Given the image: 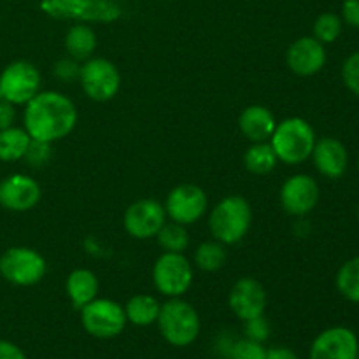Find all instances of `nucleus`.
<instances>
[{"label": "nucleus", "instance_id": "nucleus-1", "mask_svg": "<svg viewBox=\"0 0 359 359\" xmlns=\"http://www.w3.org/2000/svg\"><path fill=\"white\" fill-rule=\"evenodd\" d=\"M23 123L32 140L53 144L74 130L77 123L76 105L58 91H39L25 105Z\"/></svg>", "mask_w": 359, "mask_h": 359}, {"label": "nucleus", "instance_id": "nucleus-2", "mask_svg": "<svg viewBox=\"0 0 359 359\" xmlns=\"http://www.w3.org/2000/svg\"><path fill=\"white\" fill-rule=\"evenodd\" d=\"M316 140L311 123L304 118H287L277 123L269 142L277 160L286 165H300L311 158Z\"/></svg>", "mask_w": 359, "mask_h": 359}, {"label": "nucleus", "instance_id": "nucleus-3", "mask_svg": "<svg viewBox=\"0 0 359 359\" xmlns=\"http://www.w3.org/2000/svg\"><path fill=\"white\" fill-rule=\"evenodd\" d=\"M252 210L244 196H226L212 209L209 216V228L214 241L223 245L241 242L251 228Z\"/></svg>", "mask_w": 359, "mask_h": 359}, {"label": "nucleus", "instance_id": "nucleus-4", "mask_svg": "<svg viewBox=\"0 0 359 359\" xmlns=\"http://www.w3.org/2000/svg\"><path fill=\"white\" fill-rule=\"evenodd\" d=\"M158 328L161 337L174 347H188L198 339V312L181 298H170L160 307Z\"/></svg>", "mask_w": 359, "mask_h": 359}, {"label": "nucleus", "instance_id": "nucleus-5", "mask_svg": "<svg viewBox=\"0 0 359 359\" xmlns=\"http://www.w3.org/2000/svg\"><path fill=\"white\" fill-rule=\"evenodd\" d=\"M153 283L163 297L181 298L193 284V266L184 252H163L153 266Z\"/></svg>", "mask_w": 359, "mask_h": 359}, {"label": "nucleus", "instance_id": "nucleus-6", "mask_svg": "<svg viewBox=\"0 0 359 359\" xmlns=\"http://www.w3.org/2000/svg\"><path fill=\"white\" fill-rule=\"evenodd\" d=\"M0 276L14 286H35L46 276V259L35 249L11 248L0 256Z\"/></svg>", "mask_w": 359, "mask_h": 359}, {"label": "nucleus", "instance_id": "nucleus-7", "mask_svg": "<svg viewBox=\"0 0 359 359\" xmlns=\"http://www.w3.org/2000/svg\"><path fill=\"white\" fill-rule=\"evenodd\" d=\"M83 328L95 339H114L126 326L125 309L114 300L95 298L81 309Z\"/></svg>", "mask_w": 359, "mask_h": 359}, {"label": "nucleus", "instance_id": "nucleus-8", "mask_svg": "<svg viewBox=\"0 0 359 359\" xmlns=\"http://www.w3.org/2000/svg\"><path fill=\"white\" fill-rule=\"evenodd\" d=\"M41 90V72L25 60L9 63L0 74V98L13 105H27Z\"/></svg>", "mask_w": 359, "mask_h": 359}, {"label": "nucleus", "instance_id": "nucleus-9", "mask_svg": "<svg viewBox=\"0 0 359 359\" xmlns=\"http://www.w3.org/2000/svg\"><path fill=\"white\" fill-rule=\"evenodd\" d=\"M79 83L91 100L107 102L119 91L121 76L114 63L109 60L90 58L81 65Z\"/></svg>", "mask_w": 359, "mask_h": 359}, {"label": "nucleus", "instance_id": "nucleus-10", "mask_svg": "<svg viewBox=\"0 0 359 359\" xmlns=\"http://www.w3.org/2000/svg\"><path fill=\"white\" fill-rule=\"evenodd\" d=\"M207 200L205 191L196 184H179L168 193L167 202H165V212L174 223L188 224L196 223L207 212Z\"/></svg>", "mask_w": 359, "mask_h": 359}, {"label": "nucleus", "instance_id": "nucleus-11", "mask_svg": "<svg viewBox=\"0 0 359 359\" xmlns=\"http://www.w3.org/2000/svg\"><path fill=\"white\" fill-rule=\"evenodd\" d=\"M165 223H167L165 207L153 198L137 200L126 209L125 216H123L126 233L139 241L156 237Z\"/></svg>", "mask_w": 359, "mask_h": 359}, {"label": "nucleus", "instance_id": "nucleus-12", "mask_svg": "<svg viewBox=\"0 0 359 359\" xmlns=\"http://www.w3.org/2000/svg\"><path fill=\"white\" fill-rule=\"evenodd\" d=\"M311 359H359V342L353 330L333 326L314 339Z\"/></svg>", "mask_w": 359, "mask_h": 359}, {"label": "nucleus", "instance_id": "nucleus-13", "mask_svg": "<svg viewBox=\"0 0 359 359\" xmlns=\"http://www.w3.org/2000/svg\"><path fill=\"white\" fill-rule=\"evenodd\" d=\"M319 202V186L307 174L291 175L280 188V205L291 216H307Z\"/></svg>", "mask_w": 359, "mask_h": 359}, {"label": "nucleus", "instance_id": "nucleus-14", "mask_svg": "<svg viewBox=\"0 0 359 359\" xmlns=\"http://www.w3.org/2000/svg\"><path fill=\"white\" fill-rule=\"evenodd\" d=\"M228 305L241 321H249V319L263 316L266 309L265 287L252 277H242L231 286Z\"/></svg>", "mask_w": 359, "mask_h": 359}, {"label": "nucleus", "instance_id": "nucleus-15", "mask_svg": "<svg viewBox=\"0 0 359 359\" xmlns=\"http://www.w3.org/2000/svg\"><path fill=\"white\" fill-rule=\"evenodd\" d=\"M41 200V186L25 174L7 175L0 181V205L11 212H27Z\"/></svg>", "mask_w": 359, "mask_h": 359}, {"label": "nucleus", "instance_id": "nucleus-16", "mask_svg": "<svg viewBox=\"0 0 359 359\" xmlns=\"http://www.w3.org/2000/svg\"><path fill=\"white\" fill-rule=\"evenodd\" d=\"M286 63L297 76H314L326 63V49L323 42L312 37H300L287 48Z\"/></svg>", "mask_w": 359, "mask_h": 359}, {"label": "nucleus", "instance_id": "nucleus-17", "mask_svg": "<svg viewBox=\"0 0 359 359\" xmlns=\"http://www.w3.org/2000/svg\"><path fill=\"white\" fill-rule=\"evenodd\" d=\"M311 158L321 175L328 179H340L349 165V154L346 146L335 137H323L316 140Z\"/></svg>", "mask_w": 359, "mask_h": 359}, {"label": "nucleus", "instance_id": "nucleus-18", "mask_svg": "<svg viewBox=\"0 0 359 359\" xmlns=\"http://www.w3.org/2000/svg\"><path fill=\"white\" fill-rule=\"evenodd\" d=\"M238 126L244 137L251 142H269L277 121L272 111L263 105H249L238 118Z\"/></svg>", "mask_w": 359, "mask_h": 359}, {"label": "nucleus", "instance_id": "nucleus-19", "mask_svg": "<svg viewBox=\"0 0 359 359\" xmlns=\"http://www.w3.org/2000/svg\"><path fill=\"white\" fill-rule=\"evenodd\" d=\"M67 294L76 309H83L84 305L95 300L98 294V279L91 270L77 269L67 277Z\"/></svg>", "mask_w": 359, "mask_h": 359}, {"label": "nucleus", "instance_id": "nucleus-20", "mask_svg": "<svg viewBox=\"0 0 359 359\" xmlns=\"http://www.w3.org/2000/svg\"><path fill=\"white\" fill-rule=\"evenodd\" d=\"M161 304L151 294H135L126 302L125 314L126 321L132 323L135 326H149L158 321V314H160Z\"/></svg>", "mask_w": 359, "mask_h": 359}, {"label": "nucleus", "instance_id": "nucleus-21", "mask_svg": "<svg viewBox=\"0 0 359 359\" xmlns=\"http://www.w3.org/2000/svg\"><path fill=\"white\" fill-rule=\"evenodd\" d=\"M65 48L70 58L77 60V62H86L97 48V35L86 25H76L67 32Z\"/></svg>", "mask_w": 359, "mask_h": 359}, {"label": "nucleus", "instance_id": "nucleus-22", "mask_svg": "<svg viewBox=\"0 0 359 359\" xmlns=\"http://www.w3.org/2000/svg\"><path fill=\"white\" fill-rule=\"evenodd\" d=\"M32 139L25 128L9 126L0 130V161L23 160Z\"/></svg>", "mask_w": 359, "mask_h": 359}, {"label": "nucleus", "instance_id": "nucleus-23", "mask_svg": "<svg viewBox=\"0 0 359 359\" xmlns=\"http://www.w3.org/2000/svg\"><path fill=\"white\" fill-rule=\"evenodd\" d=\"M277 161L279 160L270 142H252V146L244 154L245 168L255 175L270 174L276 168Z\"/></svg>", "mask_w": 359, "mask_h": 359}, {"label": "nucleus", "instance_id": "nucleus-24", "mask_svg": "<svg viewBox=\"0 0 359 359\" xmlns=\"http://www.w3.org/2000/svg\"><path fill=\"white\" fill-rule=\"evenodd\" d=\"M337 290L346 300L359 304V256L351 258L337 273Z\"/></svg>", "mask_w": 359, "mask_h": 359}, {"label": "nucleus", "instance_id": "nucleus-25", "mask_svg": "<svg viewBox=\"0 0 359 359\" xmlns=\"http://www.w3.org/2000/svg\"><path fill=\"white\" fill-rule=\"evenodd\" d=\"M226 263V249L221 242H203L195 251V265L203 272H217Z\"/></svg>", "mask_w": 359, "mask_h": 359}, {"label": "nucleus", "instance_id": "nucleus-26", "mask_svg": "<svg viewBox=\"0 0 359 359\" xmlns=\"http://www.w3.org/2000/svg\"><path fill=\"white\" fill-rule=\"evenodd\" d=\"M156 237L163 252H184L189 245V235L186 226L174 223V221L165 223Z\"/></svg>", "mask_w": 359, "mask_h": 359}, {"label": "nucleus", "instance_id": "nucleus-27", "mask_svg": "<svg viewBox=\"0 0 359 359\" xmlns=\"http://www.w3.org/2000/svg\"><path fill=\"white\" fill-rule=\"evenodd\" d=\"M342 18L335 13L319 14L314 23V37L323 44H332L342 34Z\"/></svg>", "mask_w": 359, "mask_h": 359}, {"label": "nucleus", "instance_id": "nucleus-28", "mask_svg": "<svg viewBox=\"0 0 359 359\" xmlns=\"http://www.w3.org/2000/svg\"><path fill=\"white\" fill-rule=\"evenodd\" d=\"M266 349L263 344L255 342L251 339H241L231 346L230 358L231 359H265Z\"/></svg>", "mask_w": 359, "mask_h": 359}, {"label": "nucleus", "instance_id": "nucleus-29", "mask_svg": "<svg viewBox=\"0 0 359 359\" xmlns=\"http://www.w3.org/2000/svg\"><path fill=\"white\" fill-rule=\"evenodd\" d=\"M342 81L347 90L359 97V51L346 58L342 65Z\"/></svg>", "mask_w": 359, "mask_h": 359}, {"label": "nucleus", "instance_id": "nucleus-30", "mask_svg": "<svg viewBox=\"0 0 359 359\" xmlns=\"http://www.w3.org/2000/svg\"><path fill=\"white\" fill-rule=\"evenodd\" d=\"M51 144L41 142V140H32L23 160H27L30 167H42V165H46L51 160Z\"/></svg>", "mask_w": 359, "mask_h": 359}, {"label": "nucleus", "instance_id": "nucleus-31", "mask_svg": "<svg viewBox=\"0 0 359 359\" xmlns=\"http://www.w3.org/2000/svg\"><path fill=\"white\" fill-rule=\"evenodd\" d=\"M244 333L245 339H251L255 342L263 344L270 337V325L263 316H258L255 319L244 321Z\"/></svg>", "mask_w": 359, "mask_h": 359}, {"label": "nucleus", "instance_id": "nucleus-32", "mask_svg": "<svg viewBox=\"0 0 359 359\" xmlns=\"http://www.w3.org/2000/svg\"><path fill=\"white\" fill-rule=\"evenodd\" d=\"M79 74L81 63L74 58H63L55 65V76L58 77L60 81H65V83L79 81Z\"/></svg>", "mask_w": 359, "mask_h": 359}, {"label": "nucleus", "instance_id": "nucleus-33", "mask_svg": "<svg viewBox=\"0 0 359 359\" xmlns=\"http://www.w3.org/2000/svg\"><path fill=\"white\" fill-rule=\"evenodd\" d=\"M342 21L349 27L359 28V0H344Z\"/></svg>", "mask_w": 359, "mask_h": 359}, {"label": "nucleus", "instance_id": "nucleus-34", "mask_svg": "<svg viewBox=\"0 0 359 359\" xmlns=\"http://www.w3.org/2000/svg\"><path fill=\"white\" fill-rule=\"evenodd\" d=\"M14 118H16V111H14V105L9 104L7 100L0 98V130H6L9 126H13Z\"/></svg>", "mask_w": 359, "mask_h": 359}, {"label": "nucleus", "instance_id": "nucleus-35", "mask_svg": "<svg viewBox=\"0 0 359 359\" xmlns=\"http://www.w3.org/2000/svg\"><path fill=\"white\" fill-rule=\"evenodd\" d=\"M0 359H27L23 351L9 340H0Z\"/></svg>", "mask_w": 359, "mask_h": 359}, {"label": "nucleus", "instance_id": "nucleus-36", "mask_svg": "<svg viewBox=\"0 0 359 359\" xmlns=\"http://www.w3.org/2000/svg\"><path fill=\"white\" fill-rule=\"evenodd\" d=\"M265 359H298V356L294 351L287 347H272V349H266Z\"/></svg>", "mask_w": 359, "mask_h": 359}, {"label": "nucleus", "instance_id": "nucleus-37", "mask_svg": "<svg viewBox=\"0 0 359 359\" xmlns=\"http://www.w3.org/2000/svg\"><path fill=\"white\" fill-rule=\"evenodd\" d=\"M358 219H359V207H358Z\"/></svg>", "mask_w": 359, "mask_h": 359}, {"label": "nucleus", "instance_id": "nucleus-38", "mask_svg": "<svg viewBox=\"0 0 359 359\" xmlns=\"http://www.w3.org/2000/svg\"><path fill=\"white\" fill-rule=\"evenodd\" d=\"M358 165H359V161H358Z\"/></svg>", "mask_w": 359, "mask_h": 359}]
</instances>
